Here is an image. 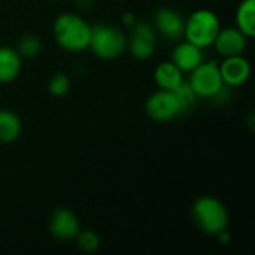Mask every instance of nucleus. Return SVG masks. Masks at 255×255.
<instances>
[{
    "label": "nucleus",
    "instance_id": "1",
    "mask_svg": "<svg viewBox=\"0 0 255 255\" xmlns=\"http://www.w3.org/2000/svg\"><path fill=\"white\" fill-rule=\"evenodd\" d=\"M55 42L69 52H81L88 48L91 25L73 12L61 13L55 18L52 25Z\"/></svg>",
    "mask_w": 255,
    "mask_h": 255
},
{
    "label": "nucleus",
    "instance_id": "2",
    "mask_svg": "<svg viewBox=\"0 0 255 255\" xmlns=\"http://www.w3.org/2000/svg\"><path fill=\"white\" fill-rule=\"evenodd\" d=\"M191 218L196 227L205 235L217 236L227 230L229 211L226 205L211 196L199 197L191 206Z\"/></svg>",
    "mask_w": 255,
    "mask_h": 255
},
{
    "label": "nucleus",
    "instance_id": "3",
    "mask_svg": "<svg viewBox=\"0 0 255 255\" xmlns=\"http://www.w3.org/2000/svg\"><path fill=\"white\" fill-rule=\"evenodd\" d=\"M88 48L102 60L118 58L127 49V34L117 25L97 22L91 25Z\"/></svg>",
    "mask_w": 255,
    "mask_h": 255
},
{
    "label": "nucleus",
    "instance_id": "4",
    "mask_svg": "<svg viewBox=\"0 0 255 255\" xmlns=\"http://www.w3.org/2000/svg\"><path fill=\"white\" fill-rule=\"evenodd\" d=\"M221 28L220 18L209 9H199L185 19L184 37L199 48H208L214 43Z\"/></svg>",
    "mask_w": 255,
    "mask_h": 255
},
{
    "label": "nucleus",
    "instance_id": "5",
    "mask_svg": "<svg viewBox=\"0 0 255 255\" xmlns=\"http://www.w3.org/2000/svg\"><path fill=\"white\" fill-rule=\"evenodd\" d=\"M188 84L200 99H214L226 87L220 73V67L215 61L200 63L193 72H190Z\"/></svg>",
    "mask_w": 255,
    "mask_h": 255
},
{
    "label": "nucleus",
    "instance_id": "6",
    "mask_svg": "<svg viewBox=\"0 0 255 255\" xmlns=\"http://www.w3.org/2000/svg\"><path fill=\"white\" fill-rule=\"evenodd\" d=\"M127 34V49L137 60H148L154 55L157 48V31L152 24L134 21Z\"/></svg>",
    "mask_w": 255,
    "mask_h": 255
},
{
    "label": "nucleus",
    "instance_id": "7",
    "mask_svg": "<svg viewBox=\"0 0 255 255\" xmlns=\"http://www.w3.org/2000/svg\"><path fill=\"white\" fill-rule=\"evenodd\" d=\"M145 111L146 115L155 123H167L181 115V106L176 94L163 88H158L146 99Z\"/></svg>",
    "mask_w": 255,
    "mask_h": 255
},
{
    "label": "nucleus",
    "instance_id": "8",
    "mask_svg": "<svg viewBox=\"0 0 255 255\" xmlns=\"http://www.w3.org/2000/svg\"><path fill=\"white\" fill-rule=\"evenodd\" d=\"M154 30L167 40H179L184 37L185 19L172 7H161L154 13Z\"/></svg>",
    "mask_w": 255,
    "mask_h": 255
},
{
    "label": "nucleus",
    "instance_id": "9",
    "mask_svg": "<svg viewBox=\"0 0 255 255\" xmlns=\"http://www.w3.org/2000/svg\"><path fill=\"white\" fill-rule=\"evenodd\" d=\"M81 232L78 217L67 208H57L49 218V233L61 242H69Z\"/></svg>",
    "mask_w": 255,
    "mask_h": 255
},
{
    "label": "nucleus",
    "instance_id": "10",
    "mask_svg": "<svg viewBox=\"0 0 255 255\" xmlns=\"http://www.w3.org/2000/svg\"><path fill=\"white\" fill-rule=\"evenodd\" d=\"M218 67L224 85L230 88L244 85L251 75V64L244 55L224 57L223 63Z\"/></svg>",
    "mask_w": 255,
    "mask_h": 255
},
{
    "label": "nucleus",
    "instance_id": "11",
    "mask_svg": "<svg viewBox=\"0 0 255 255\" xmlns=\"http://www.w3.org/2000/svg\"><path fill=\"white\" fill-rule=\"evenodd\" d=\"M212 45L223 57L244 55L248 45V37L238 27H226L220 28Z\"/></svg>",
    "mask_w": 255,
    "mask_h": 255
},
{
    "label": "nucleus",
    "instance_id": "12",
    "mask_svg": "<svg viewBox=\"0 0 255 255\" xmlns=\"http://www.w3.org/2000/svg\"><path fill=\"white\" fill-rule=\"evenodd\" d=\"M172 63L182 72L190 73L193 72L200 63H203V52L202 48L196 46L194 43L184 40L179 42L173 52H172Z\"/></svg>",
    "mask_w": 255,
    "mask_h": 255
},
{
    "label": "nucleus",
    "instance_id": "13",
    "mask_svg": "<svg viewBox=\"0 0 255 255\" xmlns=\"http://www.w3.org/2000/svg\"><path fill=\"white\" fill-rule=\"evenodd\" d=\"M22 58L15 48L0 46V84H9L15 81L21 72Z\"/></svg>",
    "mask_w": 255,
    "mask_h": 255
},
{
    "label": "nucleus",
    "instance_id": "14",
    "mask_svg": "<svg viewBox=\"0 0 255 255\" xmlns=\"http://www.w3.org/2000/svg\"><path fill=\"white\" fill-rule=\"evenodd\" d=\"M182 75L184 73L172 61H164L155 67L154 81L158 85V88L173 91L175 88H178L182 84V81H184Z\"/></svg>",
    "mask_w": 255,
    "mask_h": 255
},
{
    "label": "nucleus",
    "instance_id": "15",
    "mask_svg": "<svg viewBox=\"0 0 255 255\" xmlns=\"http://www.w3.org/2000/svg\"><path fill=\"white\" fill-rule=\"evenodd\" d=\"M22 130L19 117L10 109H0V143L15 142Z\"/></svg>",
    "mask_w": 255,
    "mask_h": 255
},
{
    "label": "nucleus",
    "instance_id": "16",
    "mask_svg": "<svg viewBox=\"0 0 255 255\" xmlns=\"http://www.w3.org/2000/svg\"><path fill=\"white\" fill-rule=\"evenodd\" d=\"M236 27L248 37L255 36V0H244L236 10Z\"/></svg>",
    "mask_w": 255,
    "mask_h": 255
},
{
    "label": "nucleus",
    "instance_id": "17",
    "mask_svg": "<svg viewBox=\"0 0 255 255\" xmlns=\"http://www.w3.org/2000/svg\"><path fill=\"white\" fill-rule=\"evenodd\" d=\"M15 49L21 58H34L42 51V40L36 34L28 33V34H24L19 37Z\"/></svg>",
    "mask_w": 255,
    "mask_h": 255
},
{
    "label": "nucleus",
    "instance_id": "18",
    "mask_svg": "<svg viewBox=\"0 0 255 255\" xmlns=\"http://www.w3.org/2000/svg\"><path fill=\"white\" fill-rule=\"evenodd\" d=\"M173 93L176 94V99L179 102V106H181V114H185V112H191V109L196 106V102H197V96L196 93L191 90L190 84L182 81V84L173 90Z\"/></svg>",
    "mask_w": 255,
    "mask_h": 255
},
{
    "label": "nucleus",
    "instance_id": "19",
    "mask_svg": "<svg viewBox=\"0 0 255 255\" xmlns=\"http://www.w3.org/2000/svg\"><path fill=\"white\" fill-rule=\"evenodd\" d=\"M75 241L78 248L85 254H93L100 248V238L93 230H81L76 235Z\"/></svg>",
    "mask_w": 255,
    "mask_h": 255
},
{
    "label": "nucleus",
    "instance_id": "20",
    "mask_svg": "<svg viewBox=\"0 0 255 255\" xmlns=\"http://www.w3.org/2000/svg\"><path fill=\"white\" fill-rule=\"evenodd\" d=\"M70 90V79L66 73H55L48 82V91L54 97H63Z\"/></svg>",
    "mask_w": 255,
    "mask_h": 255
},
{
    "label": "nucleus",
    "instance_id": "21",
    "mask_svg": "<svg viewBox=\"0 0 255 255\" xmlns=\"http://www.w3.org/2000/svg\"><path fill=\"white\" fill-rule=\"evenodd\" d=\"M76 1V4L81 7V9H84V10H88L93 4H94V0H75Z\"/></svg>",
    "mask_w": 255,
    "mask_h": 255
},
{
    "label": "nucleus",
    "instance_id": "22",
    "mask_svg": "<svg viewBox=\"0 0 255 255\" xmlns=\"http://www.w3.org/2000/svg\"><path fill=\"white\" fill-rule=\"evenodd\" d=\"M134 21H136V18H134L131 13H124V15H123V22H124V25L130 27Z\"/></svg>",
    "mask_w": 255,
    "mask_h": 255
}]
</instances>
